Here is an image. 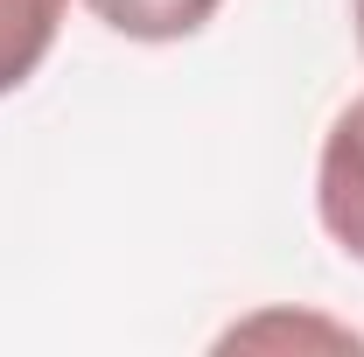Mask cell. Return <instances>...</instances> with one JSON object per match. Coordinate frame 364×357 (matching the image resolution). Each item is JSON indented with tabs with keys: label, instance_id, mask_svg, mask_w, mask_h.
<instances>
[{
	"label": "cell",
	"instance_id": "cell-1",
	"mask_svg": "<svg viewBox=\"0 0 364 357\" xmlns=\"http://www.w3.org/2000/svg\"><path fill=\"white\" fill-rule=\"evenodd\" d=\"M316 218H322V231L364 267V91L329 119V134H322Z\"/></svg>",
	"mask_w": 364,
	"mask_h": 357
},
{
	"label": "cell",
	"instance_id": "cell-2",
	"mask_svg": "<svg viewBox=\"0 0 364 357\" xmlns=\"http://www.w3.org/2000/svg\"><path fill=\"white\" fill-rule=\"evenodd\" d=\"M63 14H70V0H0V98L43 70Z\"/></svg>",
	"mask_w": 364,
	"mask_h": 357
},
{
	"label": "cell",
	"instance_id": "cell-3",
	"mask_svg": "<svg viewBox=\"0 0 364 357\" xmlns=\"http://www.w3.org/2000/svg\"><path fill=\"white\" fill-rule=\"evenodd\" d=\"M85 7L112 36H127V43H182V36H196L225 0H85Z\"/></svg>",
	"mask_w": 364,
	"mask_h": 357
},
{
	"label": "cell",
	"instance_id": "cell-4",
	"mask_svg": "<svg viewBox=\"0 0 364 357\" xmlns=\"http://www.w3.org/2000/svg\"><path fill=\"white\" fill-rule=\"evenodd\" d=\"M350 21H358V49H364V0H350Z\"/></svg>",
	"mask_w": 364,
	"mask_h": 357
}]
</instances>
